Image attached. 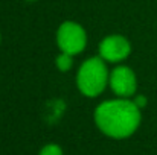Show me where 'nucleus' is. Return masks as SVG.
<instances>
[{
  "label": "nucleus",
  "instance_id": "nucleus-1",
  "mask_svg": "<svg viewBox=\"0 0 157 155\" xmlns=\"http://www.w3.org/2000/svg\"><path fill=\"white\" fill-rule=\"evenodd\" d=\"M140 108L130 99L105 101L95 109V123L111 138H127L140 125Z\"/></svg>",
  "mask_w": 157,
  "mask_h": 155
},
{
  "label": "nucleus",
  "instance_id": "nucleus-2",
  "mask_svg": "<svg viewBox=\"0 0 157 155\" xmlns=\"http://www.w3.org/2000/svg\"><path fill=\"white\" fill-rule=\"evenodd\" d=\"M110 82V73L101 56H93L84 61L76 75V85L87 98H96Z\"/></svg>",
  "mask_w": 157,
  "mask_h": 155
},
{
  "label": "nucleus",
  "instance_id": "nucleus-3",
  "mask_svg": "<svg viewBox=\"0 0 157 155\" xmlns=\"http://www.w3.org/2000/svg\"><path fill=\"white\" fill-rule=\"evenodd\" d=\"M56 43L61 52L69 55H78L86 49L87 35L81 24L75 21H64L58 28Z\"/></svg>",
  "mask_w": 157,
  "mask_h": 155
},
{
  "label": "nucleus",
  "instance_id": "nucleus-4",
  "mask_svg": "<svg viewBox=\"0 0 157 155\" xmlns=\"http://www.w3.org/2000/svg\"><path fill=\"white\" fill-rule=\"evenodd\" d=\"M110 87L122 99H127L136 93L137 81L134 72L127 65H119L110 73Z\"/></svg>",
  "mask_w": 157,
  "mask_h": 155
},
{
  "label": "nucleus",
  "instance_id": "nucleus-5",
  "mask_svg": "<svg viewBox=\"0 0 157 155\" xmlns=\"http://www.w3.org/2000/svg\"><path fill=\"white\" fill-rule=\"evenodd\" d=\"M131 52L130 41L122 35H108L99 44V56L108 62H121Z\"/></svg>",
  "mask_w": 157,
  "mask_h": 155
},
{
  "label": "nucleus",
  "instance_id": "nucleus-6",
  "mask_svg": "<svg viewBox=\"0 0 157 155\" xmlns=\"http://www.w3.org/2000/svg\"><path fill=\"white\" fill-rule=\"evenodd\" d=\"M73 55H69V53H64V52H61V55L56 58V67H58V70H61V72H69L70 68H72V65H73V58H72Z\"/></svg>",
  "mask_w": 157,
  "mask_h": 155
},
{
  "label": "nucleus",
  "instance_id": "nucleus-7",
  "mask_svg": "<svg viewBox=\"0 0 157 155\" xmlns=\"http://www.w3.org/2000/svg\"><path fill=\"white\" fill-rule=\"evenodd\" d=\"M38 155H63V149L55 143H49L40 151Z\"/></svg>",
  "mask_w": 157,
  "mask_h": 155
},
{
  "label": "nucleus",
  "instance_id": "nucleus-8",
  "mask_svg": "<svg viewBox=\"0 0 157 155\" xmlns=\"http://www.w3.org/2000/svg\"><path fill=\"white\" fill-rule=\"evenodd\" d=\"M133 102L142 109V108H145V105H147V98H145V96H142V94H139V96H136V98L133 99Z\"/></svg>",
  "mask_w": 157,
  "mask_h": 155
},
{
  "label": "nucleus",
  "instance_id": "nucleus-9",
  "mask_svg": "<svg viewBox=\"0 0 157 155\" xmlns=\"http://www.w3.org/2000/svg\"><path fill=\"white\" fill-rule=\"evenodd\" d=\"M29 2H34V0H29Z\"/></svg>",
  "mask_w": 157,
  "mask_h": 155
}]
</instances>
